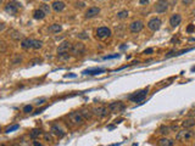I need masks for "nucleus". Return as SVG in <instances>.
Instances as JSON below:
<instances>
[{"label":"nucleus","instance_id":"f257e3e1","mask_svg":"<svg viewBox=\"0 0 195 146\" xmlns=\"http://www.w3.org/2000/svg\"><path fill=\"white\" fill-rule=\"evenodd\" d=\"M148 91H149L148 88H145V89H143V90H139V91H137V93L129 95V96H128V100H130L132 102H140V101H143V100L146 98Z\"/></svg>","mask_w":195,"mask_h":146},{"label":"nucleus","instance_id":"f03ea898","mask_svg":"<svg viewBox=\"0 0 195 146\" xmlns=\"http://www.w3.org/2000/svg\"><path fill=\"white\" fill-rule=\"evenodd\" d=\"M194 135L195 134H194L193 130H190V129H183V130L178 131V134H177L176 139L177 140H189V139H192Z\"/></svg>","mask_w":195,"mask_h":146},{"label":"nucleus","instance_id":"7ed1b4c3","mask_svg":"<svg viewBox=\"0 0 195 146\" xmlns=\"http://www.w3.org/2000/svg\"><path fill=\"white\" fill-rule=\"evenodd\" d=\"M85 51V46L83 43H76L72 45V49H71V52L75 55V56H82L84 55Z\"/></svg>","mask_w":195,"mask_h":146},{"label":"nucleus","instance_id":"20e7f679","mask_svg":"<svg viewBox=\"0 0 195 146\" xmlns=\"http://www.w3.org/2000/svg\"><path fill=\"white\" fill-rule=\"evenodd\" d=\"M69 118L73 124H82V123L84 122V117L82 116V113L81 112H72V113H70Z\"/></svg>","mask_w":195,"mask_h":146},{"label":"nucleus","instance_id":"39448f33","mask_svg":"<svg viewBox=\"0 0 195 146\" xmlns=\"http://www.w3.org/2000/svg\"><path fill=\"white\" fill-rule=\"evenodd\" d=\"M167 10H168V1H167V0H158L155 4V11L157 13L166 12Z\"/></svg>","mask_w":195,"mask_h":146},{"label":"nucleus","instance_id":"423d86ee","mask_svg":"<svg viewBox=\"0 0 195 146\" xmlns=\"http://www.w3.org/2000/svg\"><path fill=\"white\" fill-rule=\"evenodd\" d=\"M160 27H161V20L158 17H154L148 22V28L150 31H152V32L158 31L160 29Z\"/></svg>","mask_w":195,"mask_h":146},{"label":"nucleus","instance_id":"0eeeda50","mask_svg":"<svg viewBox=\"0 0 195 146\" xmlns=\"http://www.w3.org/2000/svg\"><path fill=\"white\" fill-rule=\"evenodd\" d=\"M95 35H97V38H99V39L107 38V36L111 35V29L107 28V27H100V28H98L97 32H95Z\"/></svg>","mask_w":195,"mask_h":146},{"label":"nucleus","instance_id":"6e6552de","mask_svg":"<svg viewBox=\"0 0 195 146\" xmlns=\"http://www.w3.org/2000/svg\"><path fill=\"white\" fill-rule=\"evenodd\" d=\"M72 49V44L70 42H62L57 48V54L63 55V54H69Z\"/></svg>","mask_w":195,"mask_h":146},{"label":"nucleus","instance_id":"1a4fd4ad","mask_svg":"<svg viewBox=\"0 0 195 146\" xmlns=\"http://www.w3.org/2000/svg\"><path fill=\"white\" fill-rule=\"evenodd\" d=\"M108 110H110L111 112H113V113H118V112L124 110V105L121 101H115V102H111L110 105H108Z\"/></svg>","mask_w":195,"mask_h":146},{"label":"nucleus","instance_id":"9d476101","mask_svg":"<svg viewBox=\"0 0 195 146\" xmlns=\"http://www.w3.org/2000/svg\"><path fill=\"white\" fill-rule=\"evenodd\" d=\"M144 28V23L142 21H133L132 23L129 25V29L132 33H139V32H142Z\"/></svg>","mask_w":195,"mask_h":146},{"label":"nucleus","instance_id":"9b49d317","mask_svg":"<svg viewBox=\"0 0 195 146\" xmlns=\"http://www.w3.org/2000/svg\"><path fill=\"white\" fill-rule=\"evenodd\" d=\"M92 113L95 115L97 117L101 118V117H105L107 115V108L105 106H98V107H94L92 110Z\"/></svg>","mask_w":195,"mask_h":146},{"label":"nucleus","instance_id":"f8f14e48","mask_svg":"<svg viewBox=\"0 0 195 146\" xmlns=\"http://www.w3.org/2000/svg\"><path fill=\"white\" fill-rule=\"evenodd\" d=\"M19 6L20 5L16 1H11V3H9L7 5L5 6V11L7 13H10V15H16L17 10H19Z\"/></svg>","mask_w":195,"mask_h":146},{"label":"nucleus","instance_id":"ddd939ff","mask_svg":"<svg viewBox=\"0 0 195 146\" xmlns=\"http://www.w3.org/2000/svg\"><path fill=\"white\" fill-rule=\"evenodd\" d=\"M104 72H105V68H88V70H84L82 73L85 76H98Z\"/></svg>","mask_w":195,"mask_h":146},{"label":"nucleus","instance_id":"4468645a","mask_svg":"<svg viewBox=\"0 0 195 146\" xmlns=\"http://www.w3.org/2000/svg\"><path fill=\"white\" fill-rule=\"evenodd\" d=\"M100 13V9L97 7V6H93V7H89L87 11H85V18H93L95 16H98Z\"/></svg>","mask_w":195,"mask_h":146},{"label":"nucleus","instance_id":"2eb2a0df","mask_svg":"<svg viewBox=\"0 0 195 146\" xmlns=\"http://www.w3.org/2000/svg\"><path fill=\"white\" fill-rule=\"evenodd\" d=\"M180 22H182V16H180L179 13H173V15L171 16V18H170V25L173 27V28L177 27V26H179Z\"/></svg>","mask_w":195,"mask_h":146},{"label":"nucleus","instance_id":"dca6fc26","mask_svg":"<svg viewBox=\"0 0 195 146\" xmlns=\"http://www.w3.org/2000/svg\"><path fill=\"white\" fill-rule=\"evenodd\" d=\"M51 7H53V10H54V11H56V12H61V11L63 10V9L66 7V5H65V3H63V1H60V0H57V1H54V3H53Z\"/></svg>","mask_w":195,"mask_h":146},{"label":"nucleus","instance_id":"f3484780","mask_svg":"<svg viewBox=\"0 0 195 146\" xmlns=\"http://www.w3.org/2000/svg\"><path fill=\"white\" fill-rule=\"evenodd\" d=\"M21 46H22V49H31L32 46H33V39H31V38H25V39H22V42H21Z\"/></svg>","mask_w":195,"mask_h":146},{"label":"nucleus","instance_id":"a211bd4d","mask_svg":"<svg viewBox=\"0 0 195 146\" xmlns=\"http://www.w3.org/2000/svg\"><path fill=\"white\" fill-rule=\"evenodd\" d=\"M174 145V141L171 140V139H167V138H162L158 140V146H173Z\"/></svg>","mask_w":195,"mask_h":146},{"label":"nucleus","instance_id":"6ab92c4d","mask_svg":"<svg viewBox=\"0 0 195 146\" xmlns=\"http://www.w3.org/2000/svg\"><path fill=\"white\" fill-rule=\"evenodd\" d=\"M182 125L185 129H189V128H193L195 125V118H189V119H185L182 122Z\"/></svg>","mask_w":195,"mask_h":146},{"label":"nucleus","instance_id":"aec40b11","mask_svg":"<svg viewBox=\"0 0 195 146\" xmlns=\"http://www.w3.org/2000/svg\"><path fill=\"white\" fill-rule=\"evenodd\" d=\"M48 31L50 32V33H59V32L62 31V26L59 25V23H54V25H51V26H49Z\"/></svg>","mask_w":195,"mask_h":146},{"label":"nucleus","instance_id":"412c9836","mask_svg":"<svg viewBox=\"0 0 195 146\" xmlns=\"http://www.w3.org/2000/svg\"><path fill=\"white\" fill-rule=\"evenodd\" d=\"M51 133H53V134H55L56 136H60V138H61V136L65 135V133H63V130H62L59 125H53V127H51Z\"/></svg>","mask_w":195,"mask_h":146},{"label":"nucleus","instance_id":"4be33fe9","mask_svg":"<svg viewBox=\"0 0 195 146\" xmlns=\"http://www.w3.org/2000/svg\"><path fill=\"white\" fill-rule=\"evenodd\" d=\"M45 16H47V15H45V13L40 10V9H38V10H35L33 12V18H34V20H43Z\"/></svg>","mask_w":195,"mask_h":146},{"label":"nucleus","instance_id":"5701e85b","mask_svg":"<svg viewBox=\"0 0 195 146\" xmlns=\"http://www.w3.org/2000/svg\"><path fill=\"white\" fill-rule=\"evenodd\" d=\"M40 135H42V130H40V129H33V130H32V133L29 134V136L32 139H37V138H39Z\"/></svg>","mask_w":195,"mask_h":146},{"label":"nucleus","instance_id":"b1692460","mask_svg":"<svg viewBox=\"0 0 195 146\" xmlns=\"http://www.w3.org/2000/svg\"><path fill=\"white\" fill-rule=\"evenodd\" d=\"M158 131L162 134V135H167L171 133V127H167V125H162L160 129H158Z\"/></svg>","mask_w":195,"mask_h":146},{"label":"nucleus","instance_id":"393cba45","mask_svg":"<svg viewBox=\"0 0 195 146\" xmlns=\"http://www.w3.org/2000/svg\"><path fill=\"white\" fill-rule=\"evenodd\" d=\"M40 10H42L45 15H50V11H51V7L48 5V4H42L40 6Z\"/></svg>","mask_w":195,"mask_h":146},{"label":"nucleus","instance_id":"a878e982","mask_svg":"<svg viewBox=\"0 0 195 146\" xmlns=\"http://www.w3.org/2000/svg\"><path fill=\"white\" fill-rule=\"evenodd\" d=\"M43 46V43H42V40H37V39H33V46H32V49H35V50H38V49H40Z\"/></svg>","mask_w":195,"mask_h":146},{"label":"nucleus","instance_id":"bb28decb","mask_svg":"<svg viewBox=\"0 0 195 146\" xmlns=\"http://www.w3.org/2000/svg\"><path fill=\"white\" fill-rule=\"evenodd\" d=\"M117 17H118L120 20H123V18H127V17H128V11H127V10L120 11L118 13H117Z\"/></svg>","mask_w":195,"mask_h":146},{"label":"nucleus","instance_id":"cd10ccee","mask_svg":"<svg viewBox=\"0 0 195 146\" xmlns=\"http://www.w3.org/2000/svg\"><path fill=\"white\" fill-rule=\"evenodd\" d=\"M11 36H12V39H15V40H20V39H23V35H22L20 32H13V34H11Z\"/></svg>","mask_w":195,"mask_h":146},{"label":"nucleus","instance_id":"c85d7f7f","mask_svg":"<svg viewBox=\"0 0 195 146\" xmlns=\"http://www.w3.org/2000/svg\"><path fill=\"white\" fill-rule=\"evenodd\" d=\"M19 127H20L19 124H15V125H11V127H9L7 129L5 130V133H7V134H9V133H11V131H13V130H17V129H19Z\"/></svg>","mask_w":195,"mask_h":146},{"label":"nucleus","instance_id":"c756f323","mask_svg":"<svg viewBox=\"0 0 195 146\" xmlns=\"http://www.w3.org/2000/svg\"><path fill=\"white\" fill-rule=\"evenodd\" d=\"M81 113H82V116L84 117V119H89V118L92 117V113H90L89 111H87V110H84V111H82Z\"/></svg>","mask_w":195,"mask_h":146},{"label":"nucleus","instance_id":"7c9ffc66","mask_svg":"<svg viewBox=\"0 0 195 146\" xmlns=\"http://www.w3.org/2000/svg\"><path fill=\"white\" fill-rule=\"evenodd\" d=\"M32 111H33V106H32V105H27V106L23 107V112L25 113H29Z\"/></svg>","mask_w":195,"mask_h":146},{"label":"nucleus","instance_id":"2f4dec72","mask_svg":"<svg viewBox=\"0 0 195 146\" xmlns=\"http://www.w3.org/2000/svg\"><path fill=\"white\" fill-rule=\"evenodd\" d=\"M152 52H154V49L149 48V49H146V50H144L143 54H145V55H150V54H152Z\"/></svg>","mask_w":195,"mask_h":146},{"label":"nucleus","instance_id":"473e14b6","mask_svg":"<svg viewBox=\"0 0 195 146\" xmlns=\"http://www.w3.org/2000/svg\"><path fill=\"white\" fill-rule=\"evenodd\" d=\"M120 55L118 54H115V55H110V56H105L104 57V60H107V58H116V57H118Z\"/></svg>","mask_w":195,"mask_h":146},{"label":"nucleus","instance_id":"72a5a7b5","mask_svg":"<svg viewBox=\"0 0 195 146\" xmlns=\"http://www.w3.org/2000/svg\"><path fill=\"white\" fill-rule=\"evenodd\" d=\"M43 102H45V98H42V99L37 100V101H35V105H42Z\"/></svg>","mask_w":195,"mask_h":146},{"label":"nucleus","instance_id":"f704fd0d","mask_svg":"<svg viewBox=\"0 0 195 146\" xmlns=\"http://www.w3.org/2000/svg\"><path fill=\"white\" fill-rule=\"evenodd\" d=\"M192 1H193V0H182V4H183V5H190Z\"/></svg>","mask_w":195,"mask_h":146},{"label":"nucleus","instance_id":"c9c22d12","mask_svg":"<svg viewBox=\"0 0 195 146\" xmlns=\"http://www.w3.org/2000/svg\"><path fill=\"white\" fill-rule=\"evenodd\" d=\"M195 29V26L194 25H190V26H188V28H187V31L189 32V33H190V32H193Z\"/></svg>","mask_w":195,"mask_h":146},{"label":"nucleus","instance_id":"e433bc0d","mask_svg":"<svg viewBox=\"0 0 195 146\" xmlns=\"http://www.w3.org/2000/svg\"><path fill=\"white\" fill-rule=\"evenodd\" d=\"M78 38H81V39H88V35H85V33H81V34H78Z\"/></svg>","mask_w":195,"mask_h":146},{"label":"nucleus","instance_id":"4c0bfd02","mask_svg":"<svg viewBox=\"0 0 195 146\" xmlns=\"http://www.w3.org/2000/svg\"><path fill=\"white\" fill-rule=\"evenodd\" d=\"M76 6H77V7H84V3H82V1L76 3Z\"/></svg>","mask_w":195,"mask_h":146},{"label":"nucleus","instance_id":"58836bf2","mask_svg":"<svg viewBox=\"0 0 195 146\" xmlns=\"http://www.w3.org/2000/svg\"><path fill=\"white\" fill-rule=\"evenodd\" d=\"M5 29V23H3V22H0V32H3Z\"/></svg>","mask_w":195,"mask_h":146},{"label":"nucleus","instance_id":"ea45409f","mask_svg":"<svg viewBox=\"0 0 195 146\" xmlns=\"http://www.w3.org/2000/svg\"><path fill=\"white\" fill-rule=\"evenodd\" d=\"M32 146H42V144H40L39 141H33V144H32Z\"/></svg>","mask_w":195,"mask_h":146},{"label":"nucleus","instance_id":"a19ab883","mask_svg":"<svg viewBox=\"0 0 195 146\" xmlns=\"http://www.w3.org/2000/svg\"><path fill=\"white\" fill-rule=\"evenodd\" d=\"M140 5H145V4H148L149 3V0H140Z\"/></svg>","mask_w":195,"mask_h":146},{"label":"nucleus","instance_id":"79ce46f5","mask_svg":"<svg viewBox=\"0 0 195 146\" xmlns=\"http://www.w3.org/2000/svg\"><path fill=\"white\" fill-rule=\"evenodd\" d=\"M44 138H45V140H51V136L49 135V134H45V135H44Z\"/></svg>","mask_w":195,"mask_h":146},{"label":"nucleus","instance_id":"37998d69","mask_svg":"<svg viewBox=\"0 0 195 146\" xmlns=\"http://www.w3.org/2000/svg\"><path fill=\"white\" fill-rule=\"evenodd\" d=\"M65 77H66V78H69V77H70V78H75L76 74H66Z\"/></svg>","mask_w":195,"mask_h":146},{"label":"nucleus","instance_id":"c03bdc74","mask_svg":"<svg viewBox=\"0 0 195 146\" xmlns=\"http://www.w3.org/2000/svg\"><path fill=\"white\" fill-rule=\"evenodd\" d=\"M194 113H189V116H195V111H193Z\"/></svg>","mask_w":195,"mask_h":146},{"label":"nucleus","instance_id":"a18cd8bd","mask_svg":"<svg viewBox=\"0 0 195 146\" xmlns=\"http://www.w3.org/2000/svg\"><path fill=\"white\" fill-rule=\"evenodd\" d=\"M192 71H193V72H195V66H194V67L192 68Z\"/></svg>","mask_w":195,"mask_h":146},{"label":"nucleus","instance_id":"49530a36","mask_svg":"<svg viewBox=\"0 0 195 146\" xmlns=\"http://www.w3.org/2000/svg\"><path fill=\"white\" fill-rule=\"evenodd\" d=\"M193 15H194V16H195V10H194V11H193Z\"/></svg>","mask_w":195,"mask_h":146},{"label":"nucleus","instance_id":"de8ad7c7","mask_svg":"<svg viewBox=\"0 0 195 146\" xmlns=\"http://www.w3.org/2000/svg\"><path fill=\"white\" fill-rule=\"evenodd\" d=\"M133 146H138V145L137 144H133Z\"/></svg>","mask_w":195,"mask_h":146},{"label":"nucleus","instance_id":"09e8293b","mask_svg":"<svg viewBox=\"0 0 195 146\" xmlns=\"http://www.w3.org/2000/svg\"><path fill=\"white\" fill-rule=\"evenodd\" d=\"M10 146H19V145H10Z\"/></svg>","mask_w":195,"mask_h":146},{"label":"nucleus","instance_id":"8fccbe9b","mask_svg":"<svg viewBox=\"0 0 195 146\" xmlns=\"http://www.w3.org/2000/svg\"><path fill=\"white\" fill-rule=\"evenodd\" d=\"M44 1H49V0H44Z\"/></svg>","mask_w":195,"mask_h":146},{"label":"nucleus","instance_id":"3c124183","mask_svg":"<svg viewBox=\"0 0 195 146\" xmlns=\"http://www.w3.org/2000/svg\"><path fill=\"white\" fill-rule=\"evenodd\" d=\"M1 1H3V0H0V4H1Z\"/></svg>","mask_w":195,"mask_h":146}]
</instances>
